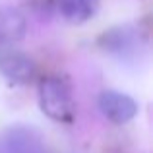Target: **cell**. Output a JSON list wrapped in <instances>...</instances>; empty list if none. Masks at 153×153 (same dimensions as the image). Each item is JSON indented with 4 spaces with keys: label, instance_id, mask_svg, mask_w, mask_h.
<instances>
[{
    "label": "cell",
    "instance_id": "1",
    "mask_svg": "<svg viewBox=\"0 0 153 153\" xmlns=\"http://www.w3.org/2000/svg\"><path fill=\"white\" fill-rule=\"evenodd\" d=\"M39 103L49 118L56 122H68L72 118L74 103H72L70 87L60 78H43L39 83Z\"/></svg>",
    "mask_w": 153,
    "mask_h": 153
},
{
    "label": "cell",
    "instance_id": "3",
    "mask_svg": "<svg viewBox=\"0 0 153 153\" xmlns=\"http://www.w3.org/2000/svg\"><path fill=\"white\" fill-rule=\"evenodd\" d=\"M0 153H47V147L33 130L16 126L0 136Z\"/></svg>",
    "mask_w": 153,
    "mask_h": 153
},
{
    "label": "cell",
    "instance_id": "4",
    "mask_svg": "<svg viewBox=\"0 0 153 153\" xmlns=\"http://www.w3.org/2000/svg\"><path fill=\"white\" fill-rule=\"evenodd\" d=\"M0 74L14 83H27L35 76V62L19 51H0Z\"/></svg>",
    "mask_w": 153,
    "mask_h": 153
},
{
    "label": "cell",
    "instance_id": "6",
    "mask_svg": "<svg viewBox=\"0 0 153 153\" xmlns=\"http://www.w3.org/2000/svg\"><path fill=\"white\" fill-rule=\"evenodd\" d=\"M99 8V0H58V10L68 22L82 23L93 18Z\"/></svg>",
    "mask_w": 153,
    "mask_h": 153
},
{
    "label": "cell",
    "instance_id": "5",
    "mask_svg": "<svg viewBox=\"0 0 153 153\" xmlns=\"http://www.w3.org/2000/svg\"><path fill=\"white\" fill-rule=\"evenodd\" d=\"M25 16L14 6H0V45H14L25 37Z\"/></svg>",
    "mask_w": 153,
    "mask_h": 153
},
{
    "label": "cell",
    "instance_id": "2",
    "mask_svg": "<svg viewBox=\"0 0 153 153\" xmlns=\"http://www.w3.org/2000/svg\"><path fill=\"white\" fill-rule=\"evenodd\" d=\"M99 108L114 124H126L138 114V103L130 95L114 89H107L99 95Z\"/></svg>",
    "mask_w": 153,
    "mask_h": 153
}]
</instances>
